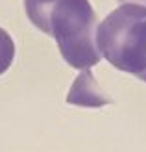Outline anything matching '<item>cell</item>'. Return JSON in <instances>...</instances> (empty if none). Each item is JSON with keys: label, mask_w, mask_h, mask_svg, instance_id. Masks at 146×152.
Masks as SVG:
<instances>
[{"label": "cell", "mask_w": 146, "mask_h": 152, "mask_svg": "<svg viewBox=\"0 0 146 152\" xmlns=\"http://www.w3.org/2000/svg\"><path fill=\"white\" fill-rule=\"evenodd\" d=\"M13 58H15V43L11 35L4 28H0V74H4L11 67Z\"/></svg>", "instance_id": "obj_4"}, {"label": "cell", "mask_w": 146, "mask_h": 152, "mask_svg": "<svg viewBox=\"0 0 146 152\" xmlns=\"http://www.w3.org/2000/svg\"><path fill=\"white\" fill-rule=\"evenodd\" d=\"M67 102L68 104H76V106L100 108V106L109 104V98L102 95L100 86L93 78L91 71L85 69L78 78L74 80V86L70 87V91H68V95H67Z\"/></svg>", "instance_id": "obj_3"}, {"label": "cell", "mask_w": 146, "mask_h": 152, "mask_svg": "<svg viewBox=\"0 0 146 152\" xmlns=\"http://www.w3.org/2000/svg\"><path fill=\"white\" fill-rule=\"evenodd\" d=\"M120 4H139L142 7H146V0H118Z\"/></svg>", "instance_id": "obj_5"}, {"label": "cell", "mask_w": 146, "mask_h": 152, "mask_svg": "<svg viewBox=\"0 0 146 152\" xmlns=\"http://www.w3.org/2000/svg\"><path fill=\"white\" fill-rule=\"evenodd\" d=\"M28 19L54 37L63 59L85 71L102 56L96 48V15L89 0H24Z\"/></svg>", "instance_id": "obj_1"}, {"label": "cell", "mask_w": 146, "mask_h": 152, "mask_svg": "<svg viewBox=\"0 0 146 152\" xmlns=\"http://www.w3.org/2000/svg\"><path fill=\"white\" fill-rule=\"evenodd\" d=\"M96 48L118 71L146 82V7L122 4L96 24Z\"/></svg>", "instance_id": "obj_2"}]
</instances>
